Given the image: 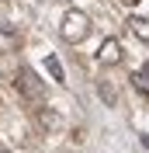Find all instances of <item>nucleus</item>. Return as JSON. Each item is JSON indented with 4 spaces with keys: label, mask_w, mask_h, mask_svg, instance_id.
I'll list each match as a JSON object with an SVG mask.
<instances>
[{
    "label": "nucleus",
    "mask_w": 149,
    "mask_h": 153,
    "mask_svg": "<svg viewBox=\"0 0 149 153\" xmlns=\"http://www.w3.org/2000/svg\"><path fill=\"white\" fill-rule=\"evenodd\" d=\"M97 94H101L108 105H114V87H111V84H101V87H97Z\"/></svg>",
    "instance_id": "6e6552de"
},
{
    "label": "nucleus",
    "mask_w": 149,
    "mask_h": 153,
    "mask_svg": "<svg viewBox=\"0 0 149 153\" xmlns=\"http://www.w3.org/2000/svg\"><path fill=\"white\" fill-rule=\"evenodd\" d=\"M128 31L139 38V42L149 45V21H146V18H128Z\"/></svg>",
    "instance_id": "39448f33"
},
{
    "label": "nucleus",
    "mask_w": 149,
    "mask_h": 153,
    "mask_svg": "<svg viewBox=\"0 0 149 153\" xmlns=\"http://www.w3.org/2000/svg\"><path fill=\"white\" fill-rule=\"evenodd\" d=\"M59 35L66 38V42H83L87 35H90V18H87L83 10H66L63 21H59Z\"/></svg>",
    "instance_id": "f257e3e1"
},
{
    "label": "nucleus",
    "mask_w": 149,
    "mask_h": 153,
    "mask_svg": "<svg viewBox=\"0 0 149 153\" xmlns=\"http://www.w3.org/2000/svg\"><path fill=\"white\" fill-rule=\"evenodd\" d=\"M97 59H101L104 66H114V63H121V45H118V38H104L101 49H97Z\"/></svg>",
    "instance_id": "20e7f679"
},
{
    "label": "nucleus",
    "mask_w": 149,
    "mask_h": 153,
    "mask_svg": "<svg viewBox=\"0 0 149 153\" xmlns=\"http://www.w3.org/2000/svg\"><path fill=\"white\" fill-rule=\"evenodd\" d=\"M14 87H18V94L21 97H28V101H42L45 97V84L35 76V70H28V66H21V73H18V80H14Z\"/></svg>",
    "instance_id": "f03ea898"
},
{
    "label": "nucleus",
    "mask_w": 149,
    "mask_h": 153,
    "mask_svg": "<svg viewBox=\"0 0 149 153\" xmlns=\"http://www.w3.org/2000/svg\"><path fill=\"white\" fill-rule=\"evenodd\" d=\"M135 84H139L142 91H146V94H149V63H146V66L139 70V76H135Z\"/></svg>",
    "instance_id": "0eeeda50"
},
{
    "label": "nucleus",
    "mask_w": 149,
    "mask_h": 153,
    "mask_svg": "<svg viewBox=\"0 0 149 153\" xmlns=\"http://www.w3.org/2000/svg\"><path fill=\"white\" fill-rule=\"evenodd\" d=\"M45 70H49V73H52V80H56V84H66V73H63V63H59L56 56H49V59H45Z\"/></svg>",
    "instance_id": "423d86ee"
},
{
    "label": "nucleus",
    "mask_w": 149,
    "mask_h": 153,
    "mask_svg": "<svg viewBox=\"0 0 149 153\" xmlns=\"http://www.w3.org/2000/svg\"><path fill=\"white\" fill-rule=\"evenodd\" d=\"M38 129L42 132H59L63 129V115H59V108H38Z\"/></svg>",
    "instance_id": "7ed1b4c3"
},
{
    "label": "nucleus",
    "mask_w": 149,
    "mask_h": 153,
    "mask_svg": "<svg viewBox=\"0 0 149 153\" xmlns=\"http://www.w3.org/2000/svg\"><path fill=\"white\" fill-rule=\"evenodd\" d=\"M0 153H7V150H0Z\"/></svg>",
    "instance_id": "1a4fd4ad"
}]
</instances>
